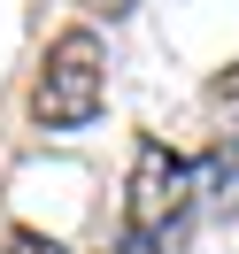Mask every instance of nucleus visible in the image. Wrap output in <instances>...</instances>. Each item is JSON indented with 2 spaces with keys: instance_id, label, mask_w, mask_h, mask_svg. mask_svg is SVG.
I'll return each instance as SVG.
<instances>
[{
  "instance_id": "1",
  "label": "nucleus",
  "mask_w": 239,
  "mask_h": 254,
  "mask_svg": "<svg viewBox=\"0 0 239 254\" xmlns=\"http://www.w3.org/2000/svg\"><path fill=\"white\" fill-rule=\"evenodd\" d=\"M193 208H201V170H193L177 146L139 139V154H131V185H124V239L185 247Z\"/></svg>"
},
{
  "instance_id": "2",
  "label": "nucleus",
  "mask_w": 239,
  "mask_h": 254,
  "mask_svg": "<svg viewBox=\"0 0 239 254\" xmlns=\"http://www.w3.org/2000/svg\"><path fill=\"white\" fill-rule=\"evenodd\" d=\"M100 39L93 31H62L47 47V62H39V85H31V116L47 131H78L100 116V93H108V77H100Z\"/></svg>"
},
{
  "instance_id": "3",
  "label": "nucleus",
  "mask_w": 239,
  "mask_h": 254,
  "mask_svg": "<svg viewBox=\"0 0 239 254\" xmlns=\"http://www.w3.org/2000/svg\"><path fill=\"white\" fill-rule=\"evenodd\" d=\"M193 170H201L208 216H239V62L216 69V85H208V154Z\"/></svg>"
},
{
  "instance_id": "4",
  "label": "nucleus",
  "mask_w": 239,
  "mask_h": 254,
  "mask_svg": "<svg viewBox=\"0 0 239 254\" xmlns=\"http://www.w3.org/2000/svg\"><path fill=\"white\" fill-rule=\"evenodd\" d=\"M0 254H62V247H54L47 231H8V239H0Z\"/></svg>"
},
{
  "instance_id": "5",
  "label": "nucleus",
  "mask_w": 239,
  "mask_h": 254,
  "mask_svg": "<svg viewBox=\"0 0 239 254\" xmlns=\"http://www.w3.org/2000/svg\"><path fill=\"white\" fill-rule=\"evenodd\" d=\"M116 254H177V247H155V239H116Z\"/></svg>"
},
{
  "instance_id": "6",
  "label": "nucleus",
  "mask_w": 239,
  "mask_h": 254,
  "mask_svg": "<svg viewBox=\"0 0 239 254\" xmlns=\"http://www.w3.org/2000/svg\"><path fill=\"white\" fill-rule=\"evenodd\" d=\"M93 8H100V16H108V23H116V16H131L139 0H93Z\"/></svg>"
}]
</instances>
